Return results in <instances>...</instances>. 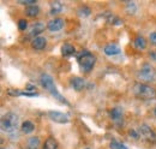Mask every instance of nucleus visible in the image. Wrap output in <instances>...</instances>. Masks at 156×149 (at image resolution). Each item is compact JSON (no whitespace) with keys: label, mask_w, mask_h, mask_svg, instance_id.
<instances>
[{"label":"nucleus","mask_w":156,"mask_h":149,"mask_svg":"<svg viewBox=\"0 0 156 149\" xmlns=\"http://www.w3.org/2000/svg\"><path fill=\"white\" fill-rule=\"evenodd\" d=\"M20 128V117L13 113L9 112L1 118V130L10 135H17V130Z\"/></svg>","instance_id":"obj_1"},{"label":"nucleus","mask_w":156,"mask_h":149,"mask_svg":"<svg viewBox=\"0 0 156 149\" xmlns=\"http://www.w3.org/2000/svg\"><path fill=\"white\" fill-rule=\"evenodd\" d=\"M40 82H41V85H42L48 93L51 94L54 99H57L59 102H61V104H67V101H66V100L61 96V94L57 90V87H55V84H54V82H53V78H52L49 74H42L40 76Z\"/></svg>","instance_id":"obj_2"},{"label":"nucleus","mask_w":156,"mask_h":149,"mask_svg":"<svg viewBox=\"0 0 156 149\" xmlns=\"http://www.w3.org/2000/svg\"><path fill=\"white\" fill-rule=\"evenodd\" d=\"M133 94L135 96L142 100H154L156 99V90L145 83H136L133 85Z\"/></svg>","instance_id":"obj_3"},{"label":"nucleus","mask_w":156,"mask_h":149,"mask_svg":"<svg viewBox=\"0 0 156 149\" xmlns=\"http://www.w3.org/2000/svg\"><path fill=\"white\" fill-rule=\"evenodd\" d=\"M137 76L142 81V83H145V84L156 82V70L150 64H144L138 71Z\"/></svg>","instance_id":"obj_4"},{"label":"nucleus","mask_w":156,"mask_h":149,"mask_svg":"<svg viewBox=\"0 0 156 149\" xmlns=\"http://www.w3.org/2000/svg\"><path fill=\"white\" fill-rule=\"evenodd\" d=\"M138 135L140 138H143L144 141L149 142V143H156V133L150 126H148L147 124H142L138 128Z\"/></svg>","instance_id":"obj_5"},{"label":"nucleus","mask_w":156,"mask_h":149,"mask_svg":"<svg viewBox=\"0 0 156 149\" xmlns=\"http://www.w3.org/2000/svg\"><path fill=\"white\" fill-rule=\"evenodd\" d=\"M95 61H96V59H95V56H93L91 53H89L87 56H82L80 59H78L79 66H80L83 72H90L93 70L94 65H95Z\"/></svg>","instance_id":"obj_6"},{"label":"nucleus","mask_w":156,"mask_h":149,"mask_svg":"<svg viewBox=\"0 0 156 149\" xmlns=\"http://www.w3.org/2000/svg\"><path fill=\"white\" fill-rule=\"evenodd\" d=\"M48 115L51 118V120L58 123V124H66L69 123V115L66 113H62V112L59 111H49L48 112Z\"/></svg>","instance_id":"obj_7"},{"label":"nucleus","mask_w":156,"mask_h":149,"mask_svg":"<svg viewBox=\"0 0 156 149\" xmlns=\"http://www.w3.org/2000/svg\"><path fill=\"white\" fill-rule=\"evenodd\" d=\"M47 28H48V30L52 31V33L60 31V30L64 28V19L54 18V19H52V20H49L48 24H47Z\"/></svg>","instance_id":"obj_8"},{"label":"nucleus","mask_w":156,"mask_h":149,"mask_svg":"<svg viewBox=\"0 0 156 149\" xmlns=\"http://www.w3.org/2000/svg\"><path fill=\"white\" fill-rule=\"evenodd\" d=\"M44 28H46V25L43 24V23H35V24H33L31 27H30V29H29V33H28V36L29 37H33V38H35V37H39V35L44 30Z\"/></svg>","instance_id":"obj_9"},{"label":"nucleus","mask_w":156,"mask_h":149,"mask_svg":"<svg viewBox=\"0 0 156 149\" xmlns=\"http://www.w3.org/2000/svg\"><path fill=\"white\" fill-rule=\"evenodd\" d=\"M109 115L112 118V120L115 123V124H121L122 123V108L121 107H114L112 108V111L109 112Z\"/></svg>","instance_id":"obj_10"},{"label":"nucleus","mask_w":156,"mask_h":149,"mask_svg":"<svg viewBox=\"0 0 156 149\" xmlns=\"http://www.w3.org/2000/svg\"><path fill=\"white\" fill-rule=\"evenodd\" d=\"M46 45H47V40H46V37H43V36L35 37V38H33V41H31V47H33L34 49H36V51L43 49V48L46 47Z\"/></svg>","instance_id":"obj_11"},{"label":"nucleus","mask_w":156,"mask_h":149,"mask_svg":"<svg viewBox=\"0 0 156 149\" xmlns=\"http://www.w3.org/2000/svg\"><path fill=\"white\" fill-rule=\"evenodd\" d=\"M70 83H71V87L77 92H80L85 88V81L80 77H72Z\"/></svg>","instance_id":"obj_12"},{"label":"nucleus","mask_w":156,"mask_h":149,"mask_svg":"<svg viewBox=\"0 0 156 149\" xmlns=\"http://www.w3.org/2000/svg\"><path fill=\"white\" fill-rule=\"evenodd\" d=\"M103 52H105V54H107V56H117V54L120 53V47L118 45H115V43H108V45L105 46Z\"/></svg>","instance_id":"obj_13"},{"label":"nucleus","mask_w":156,"mask_h":149,"mask_svg":"<svg viewBox=\"0 0 156 149\" xmlns=\"http://www.w3.org/2000/svg\"><path fill=\"white\" fill-rule=\"evenodd\" d=\"M40 148V138L36 136L30 137L27 141V147L25 149H39Z\"/></svg>","instance_id":"obj_14"},{"label":"nucleus","mask_w":156,"mask_h":149,"mask_svg":"<svg viewBox=\"0 0 156 149\" xmlns=\"http://www.w3.org/2000/svg\"><path fill=\"white\" fill-rule=\"evenodd\" d=\"M40 13V7L36 5H30L25 7V15L28 17H36Z\"/></svg>","instance_id":"obj_15"},{"label":"nucleus","mask_w":156,"mask_h":149,"mask_svg":"<svg viewBox=\"0 0 156 149\" xmlns=\"http://www.w3.org/2000/svg\"><path fill=\"white\" fill-rule=\"evenodd\" d=\"M133 45H135V47H136L137 49L143 51V49H145V47H147V40L143 36H137L136 38H135V41H133Z\"/></svg>","instance_id":"obj_16"},{"label":"nucleus","mask_w":156,"mask_h":149,"mask_svg":"<svg viewBox=\"0 0 156 149\" xmlns=\"http://www.w3.org/2000/svg\"><path fill=\"white\" fill-rule=\"evenodd\" d=\"M75 53V47L70 43H65L61 47V54L64 56H70Z\"/></svg>","instance_id":"obj_17"},{"label":"nucleus","mask_w":156,"mask_h":149,"mask_svg":"<svg viewBox=\"0 0 156 149\" xmlns=\"http://www.w3.org/2000/svg\"><path fill=\"white\" fill-rule=\"evenodd\" d=\"M42 149H58V142L53 137H48L43 144Z\"/></svg>","instance_id":"obj_18"},{"label":"nucleus","mask_w":156,"mask_h":149,"mask_svg":"<svg viewBox=\"0 0 156 149\" xmlns=\"http://www.w3.org/2000/svg\"><path fill=\"white\" fill-rule=\"evenodd\" d=\"M62 9H64V6L60 1H54L51 4V13L52 15H58L62 11Z\"/></svg>","instance_id":"obj_19"},{"label":"nucleus","mask_w":156,"mask_h":149,"mask_svg":"<svg viewBox=\"0 0 156 149\" xmlns=\"http://www.w3.org/2000/svg\"><path fill=\"white\" fill-rule=\"evenodd\" d=\"M22 131L25 133V135H28V133H31L34 129H35V125L31 123V122H29V120H27V122H24L23 124H22Z\"/></svg>","instance_id":"obj_20"},{"label":"nucleus","mask_w":156,"mask_h":149,"mask_svg":"<svg viewBox=\"0 0 156 149\" xmlns=\"http://www.w3.org/2000/svg\"><path fill=\"white\" fill-rule=\"evenodd\" d=\"M137 5L133 2V1H127L126 2V12L129 15H135L137 12Z\"/></svg>","instance_id":"obj_21"},{"label":"nucleus","mask_w":156,"mask_h":149,"mask_svg":"<svg viewBox=\"0 0 156 149\" xmlns=\"http://www.w3.org/2000/svg\"><path fill=\"white\" fill-rule=\"evenodd\" d=\"M77 13L79 17H88L91 13V11H90V9L88 6H80V7H78Z\"/></svg>","instance_id":"obj_22"},{"label":"nucleus","mask_w":156,"mask_h":149,"mask_svg":"<svg viewBox=\"0 0 156 149\" xmlns=\"http://www.w3.org/2000/svg\"><path fill=\"white\" fill-rule=\"evenodd\" d=\"M109 148L111 149H127V147L124 146L122 143H120V142L115 141V140H113V141L109 143Z\"/></svg>","instance_id":"obj_23"},{"label":"nucleus","mask_w":156,"mask_h":149,"mask_svg":"<svg viewBox=\"0 0 156 149\" xmlns=\"http://www.w3.org/2000/svg\"><path fill=\"white\" fill-rule=\"evenodd\" d=\"M27 27H28V23H27L25 19H20L18 20V29H20V31L27 30Z\"/></svg>","instance_id":"obj_24"},{"label":"nucleus","mask_w":156,"mask_h":149,"mask_svg":"<svg viewBox=\"0 0 156 149\" xmlns=\"http://www.w3.org/2000/svg\"><path fill=\"white\" fill-rule=\"evenodd\" d=\"M18 4L30 6V5H35V0H18Z\"/></svg>","instance_id":"obj_25"},{"label":"nucleus","mask_w":156,"mask_h":149,"mask_svg":"<svg viewBox=\"0 0 156 149\" xmlns=\"http://www.w3.org/2000/svg\"><path fill=\"white\" fill-rule=\"evenodd\" d=\"M35 88H36L35 85L28 83V84L25 85V92H28V93H36V92H35Z\"/></svg>","instance_id":"obj_26"},{"label":"nucleus","mask_w":156,"mask_h":149,"mask_svg":"<svg viewBox=\"0 0 156 149\" xmlns=\"http://www.w3.org/2000/svg\"><path fill=\"white\" fill-rule=\"evenodd\" d=\"M129 133H130V137H132V138H139V135H138V131H135V130H130L129 131Z\"/></svg>","instance_id":"obj_27"},{"label":"nucleus","mask_w":156,"mask_h":149,"mask_svg":"<svg viewBox=\"0 0 156 149\" xmlns=\"http://www.w3.org/2000/svg\"><path fill=\"white\" fill-rule=\"evenodd\" d=\"M149 38H150V42H151L154 46H156V31L155 33H151L150 36H149Z\"/></svg>","instance_id":"obj_28"},{"label":"nucleus","mask_w":156,"mask_h":149,"mask_svg":"<svg viewBox=\"0 0 156 149\" xmlns=\"http://www.w3.org/2000/svg\"><path fill=\"white\" fill-rule=\"evenodd\" d=\"M149 56H150V59H151V60L156 61V51H153V52H150Z\"/></svg>","instance_id":"obj_29"},{"label":"nucleus","mask_w":156,"mask_h":149,"mask_svg":"<svg viewBox=\"0 0 156 149\" xmlns=\"http://www.w3.org/2000/svg\"><path fill=\"white\" fill-rule=\"evenodd\" d=\"M154 114H155V117H156V107H155V110H154Z\"/></svg>","instance_id":"obj_30"},{"label":"nucleus","mask_w":156,"mask_h":149,"mask_svg":"<svg viewBox=\"0 0 156 149\" xmlns=\"http://www.w3.org/2000/svg\"><path fill=\"white\" fill-rule=\"evenodd\" d=\"M1 149H6V148H1Z\"/></svg>","instance_id":"obj_31"},{"label":"nucleus","mask_w":156,"mask_h":149,"mask_svg":"<svg viewBox=\"0 0 156 149\" xmlns=\"http://www.w3.org/2000/svg\"><path fill=\"white\" fill-rule=\"evenodd\" d=\"M85 149H90V148H85Z\"/></svg>","instance_id":"obj_32"}]
</instances>
